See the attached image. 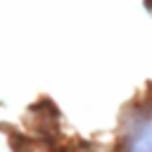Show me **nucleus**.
<instances>
[{"instance_id": "obj_2", "label": "nucleus", "mask_w": 152, "mask_h": 152, "mask_svg": "<svg viewBox=\"0 0 152 152\" xmlns=\"http://www.w3.org/2000/svg\"><path fill=\"white\" fill-rule=\"evenodd\" d=\"M150 2H152V0H150Z\"/></svg>"}, {"instance_id": "obj_1", "label": "nucleus", "mask_w": 152, "mask_h": 152, "mask_svg": "<svg viewBox=\"0 0 152 152\" xmlns=\"http://www.w3.org/2000/svg\"><path fill=\"white\" fill-rule=\"evenodd\" d=\"M121 145L128 150H152V102L126 116Z\"/></svg>"}]
</instances>
